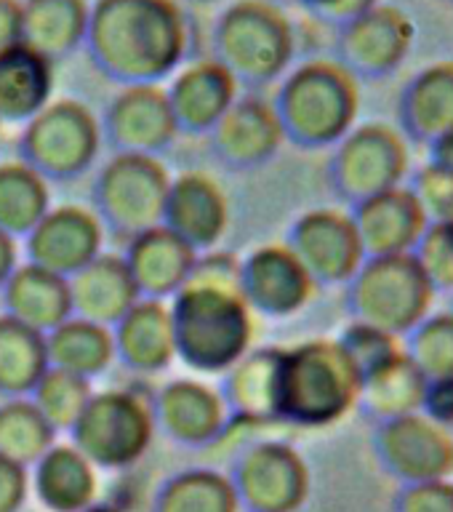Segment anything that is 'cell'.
<instances>
[{
    "instance_id": "obj_1",
    "label": "cell",
    "mask_w": 453,
    "mask_h": 512,
    "mask_svg": "<svg viewBox=\"0 0 453 512\" xmlns=\"http://www.w3.org/2000/svg\"><path fill=\"white\" fill-rule=\"evenodd\" d=\"M190 38L179 0H94L83 48L112 83L147 86L182 67Z\"/></svg>"
},
{
    "instance_id": "obj_2",
    "label": "cell",
    "mask_w": 453,
    "mask_h": 512,
    "mask_svg": "<svg viewBox=\"0 0 453 512\" xmlns=\"http://www.w3.org/2000/svg\"><path fill=\"white\" fill-rule=\"evenodd\" d=\"M168 304L176 358L200 374H224L254 342V310L240 291L232 254L198 256L190 280Z\"/></svg>"
},
{
    "instance_id": "obj_3",
    "label": "cell",
    "mask_w": 453,
    "mask_h": 512,
    "mask_svg": "<svg viewBox=\"0 0 453 512\" xmlns=\"http://www.w3.org/2000/svg\"><path fill=\"white\" fill-rule=\"evenodd\" d=\"M360 374L336 339L280 350L275 416L294 427H331L358 406Z\"/></svg>"
},
{
    "instance_id": "obj_4",
    "label": "cell",
    "mask_w": 453,
    "mask_h": 512,
    "mask_svg": "<svg viewBox=\"0 0 453 512\" xmlns=\"http://www.w3.org/2000/svg\"><path fill=\"white\" fill-rule=\"evenodd\" d=\"M272 107L286 142L326 150L355 128L360 83L336 59H307L283 78Z\"/></svg>"
},
{
    "instance_id": "obj_5",
    "label": "cell",
    "mask_w": 453,
    "mask_h": 512,
    "mask_svg": "<svg viewBox=\"0 0 453 512\" xmlns=\"http://www.w3.org/2000/svg\"><path fill=\"white\" fill-rule=\"evenodd\" d=\"M294 54V24L283 6L270 0H235L214 27V59L246 91H259L286 75Z\"/></svg>"
},
{
    "instance_id": "obj_6",
    "label": "cell",
    "mask_w": 453,
    "mask_h": 512,
    "mask_svg": "<svg viewBox=\"0 0 453 512\" xmlns=\"http://www.w3.org/2000/svg\"><path fill=\"white\" fill-rule=\"evenodd\" d=\"M435 296L414 254L371 256L347 283V312L403 339L430 315Z\"/></svg>"
},
{
    "instance_id": "obj_7",
    "label": "cell",
    "mask_w": 453,
    "mask_h": 512,
    "mask_svg": "<svg viewBox=\"0 0 453 512\" xmlns=\"http://www.w3.org/2000/svg\"><path fill=\"white\" fill-rule=\"evenodd\" d=\"M152 398L131 387L94 392L70 430L72 446L102 470H128L155 440Z\"/></svg>"
},
{
    "instance_id": "obj_8",
    "label": "cell",
    "mask_w": 453,
    "mask_h": 512,
    "mask_svg": "<svg viewBox=\"0 0 453 512\" xmlns=\"http://www.w3.org/2000/svg\"><path fill=\"white\" fill-rule=\"evenodd\" d=\"M102 123L78 99H56L24 123L19 160L46 182H75L102 150Z\"/></svg>"
},
{
    "instance_id": "obj_9",
    "label": "cell",
    "mask_w": 453,
    "mask_h": 512,
    "mask_svg": "<svg viewBox=\"0 0 453 512\" xmlns=\"http://www.w3.org/2000/svg\"><path fill=\"white\" fill-rule=\"evenodd\" d=\"M171 179L155 155L115 152L94 179V214L104 230L134 238L163 222Z\"/></svg>"
},
{
    "instance_id": "obj_10",
    "label": "cell",
    "mask_w": 453,
    "mask_h": 512,
    "mask_svg": "<svg viewBox=\"0 0 453 512\" xmlns=\"http://www.w3.org/2000/svg\"><path fill=\"white\" fill-rule=\"evenodd\" d=\"M411 152L406 136L387 123H363L355 126L342 142L334 144L328 160V184L342 203L358 206L379 192L408 179Z\"/></svg>"
},
{
    "instance_id": "obj_11",
    "label": "cell",
    "mask_w": 453,
    "mask_h": 512,
    "mask_svg": "<svg viewBox=\"0 0 453 512\" xmlns=\"http://www.w3.org/2000/svg\"><path fill=\"white\" fill-rule=\"evenodd\" d=\"M230 480L248 512H296L310 496V467L291 443L256 440L235 456Z\"/></svg>"
},
{
    "instance_id": "obj_12",
    "label": "cell",
    "mask_w": 453,
    "mask_h": 512,
    "mask_svg": "<svg viewBox=\"0 0 453 512\" xmlns=\"http://www.w3.org/2000/svg\"><path fill=\"white\" fill-rule=\"evenodd\" d=\"M416 40L414 19L398 6L379 3L336 30L334 59L358 80H382L408 59Z\"/></svg>"
},
{
    "instance_id": "obj_13",
    "label": "cell",
    "mask_w": 453,
    "mask_h": 512,
    "mask_svg": "<svg viewBox=\"0 0 453 512\" xmlns=\"http://www.w3.org/2000/svg\"><path fill=\"white\" fill-rule=\"evenodd\" d=\"M374 454L400 486L453 478V432L422 411L376 424Z\"/></svg>"
},
{
    "instance_id": "obj_14",
    "label": "cell",
    "mask_w": 453,
    "mask_h": 512,
    "mask_svg": "<svg viewBox=\"0 0 453 512\" xmlns=\"http://www.w3.org/2000/svg\"><path fill=\"white\" fill-rule=\"evenodd\" d=\"M286 246L299 256L318 286H347L366 262L355 222L339 208L304 211L291 224Z\"/></svg>"
},
{
    "instance_id": "obj_15",
    "label": "cell",
    "mask_w": 453,
    "mask_h": 512,
    "mask_svg": "<svg viewBox=\"0 0 453 512\" xmlns=\"http://www.w3.org/2000/svg\"><path fill=\"white\" fill-rule=\"evenodd\" d=\"M99 123H102V139L115 152L158 158L179 136L166 88L160 83L123 86L110 99Z\"/></svg>"
},
{
    "instance_id": "obj_16",
    "label": "cell",
    "mask_w": 453,
    "mask_h": 512,
    "mask_svg": "<svg viewBox=\"0 0 453 512\" xmlns=\"http://www.w3.org/2000/svg\"><path fill=\"white\" fill-rule=\"evenodd\" d=\"M318 283L286 243L254 248L240 262V291L248 307L267 318H291L315 296Z\"/></svg>"
},
{
    "instance_id": "obj_17",
    "label": "cell",
    "mask_w": 453,
    "mask_h": 512,
    "mask_svg": "<svg viewBox=\"0 0 453 512\" xmlns=\"http://www.w3.org/2000/svg\"><path fill=\"white\" fill-rule=\"evenodd\" d=\"M27 262L70 280L88 262L102 254L104 224L94 208L64 203L48 214L27 235Z\"/></svg>"
},
{
    "instance_id": "obj_18",
    "label": "cell",
    "mask_w": 453,
    "mask_h": 512,
    "mask_svg": "<svg viewBox=\"0 0 453 512\" xmlns=\"http://www.w3.org/2000/svg\"><path fill=\"white\" fill-rule=\"evenodd\" d=\"M208 136L214 158L230 171H251L270 163L286 142L278 112L259 91L238 96Z\"/></svg>"
},
{
    "instance_id": "obj_19",
    "label": "cell",
    "mask_w": 453,
    "mask_h": 512,
    "mask_svg": "<svg viewBox=\"0 0 453 512\" xmlns=\"http://www.w3.org/2000/svg\"><path fill=\"white\" fill-rule=\"evenodd\" d=\"M155 424L187 448H206L222 438L230 411L222 392L198 379H174L152 395Z\"/></svg>"
},
{
    "instance_id": "obj_20",
    "label": "cell",
    "mask_w": 453,
    "mask_h": 512,
    "mask_svg": "<svg viewBox=\"0 0 453 512\" xmlns=\"http://www.w3.org/2000/svg\"><path fill=\"white\" fill-rule=\"evenodd\" d=\"M238 91V80L214 56L182 64L171 75V86L166 88L179 134H211L224 112L235 104L240 96Z\"/></svg>"
},
{
    "instance_id": "obj_21",
    "label": "cell",
    "mask_w": 453,
    "mask_h": 512,
    "mask_svg": "<svg viewBox=\"0 0 453 512\" xmlns=\"http://www.w3.org/2000/svg\"><path fill=\"white\" fill-rule=\"evenodd\" d=\"M160 224L190 243L198 254L211 251L230 224V203L211 176L187 171L171 179Z\"/></svg>"
},
{
    "instance_id": "obj_22",
    "label": "cell",
    "mask_w": 453,
    "mask_h": 512,
    "mask_svg": "<svg viewBox=\"0 0 453 512\" xmlns=\"http://www.w3.org/2000/svg\"><path fill=\"white\" fill-rule=\"evenodd\" d=\"M366 259L411 254L427 227V216L406 184L379 192L350 211Z\"/></svg>"
},
{
    "instance_id": "obj_23",
    "label": "cell",
    "mask_w": 453,
    "mask_h": 512,
    "mask_svg": "<svg viewBox=\"0 0 453 512\" xmlns=\"http://www.w3.org/2000/svg\"><path fill=\"white\" fill-rule=\"evenodd\" d=\"M198 251L163 224L128 238L123 251L142 299H171L190 280Z\"/></svg>"
},
{
    "instance_id": "obj_24",
    "label": "cell",
    "mask_w": 453,
    "mask_h": 512,
    "mask_svg": "<svg viewBox=\"0 0 453 512\" xmlns=\"http://www.w3.org/2000/svg\"><path fill=\"white\" fill-rule=\"evenodd\" d=\"M115 358L136 374H160L176 358L171 310L163 299H139L112 326Z\"/></svg>"
},
{
    "instance_id": "obj_25",
    "label": "cell",
    "mask_w": 453,
    "mask_h": 512,
    "mask_svg": "<svg viewBox=\"0 0 453 512\" xmlns=\"http://www.w3.org/2000/svg\"><path fill=\"white\" fill-rule=\"evenodd\" d=\"M453 128V59L427 64L398 96V131L406 142L427 144Z\"/></svg>"
},
{
    "instance_id": "obj_26",
    "label": "cell",
    "mask_w": 453,
    "mask_h": 512,
    "mask_svg": "<svg viewBox=\"0 0 453 512\" xmlns=\"http://www.w3.org/2000/svg\"><path fill=\"white\" fill-rule=\"evenodd\" d=\"M72 315L112 328L142 294L123 254H99L70 278Z\"/></svg>"
},
{
    "instance_id": "obj_27",
    "label": "cell",
    "mask_w": 453,
    "mask_h": 512,
    "mask_svg": "<svg viewBox=\"0 0 453 512\" xmlns=\"http://www.w3.org/2000/svg\"><path fill=\"white\" fill-rule=\"evenodd\" d=\"M0 291L6 315L22 320L24 326L35 328L40 334H48L59 323L72 318L70 280L43 270L38 264H19Z\"/></svg>"
},
{
    "instance_id": "obj_28",
    "label": "cell",
    "mask_w": 453,
    "mask_h": 512,
    "mask_svg": "<svg viewBox=\"0 0 453 512\" xmlns=\"http://www.w3.org/2000/svg\"><path fill=\"white\" fill-rule=\"evenodd\" d=\"M51 94V59L22 40L0 51V123H27L51 102Z\"/></svg>"
},
{
    "instance_id": "obj_29",
    "label": "cell",
    "mask_w": 453,
    "mask_h": 512,
    "mask_svg": "<svg viewBox=\"0 0 453 512\" xmlns=\"http://www.w3.org/2000/svg\"><path fill=\"white\" fill-rule=\"evenodd\" d=\"M280 347L248 350L232 368L224 371L222 398L230 416L248 424H275L278 398Z\"/></svg>"
},
{
    "instance_id": "obj_30",
    "label": "cell",
    "mask_w": 453,
    "mask_h": 512,
    "mask_svg": "<svg viewBox=\"0 0 453 512\" xmlns=\"http://www.w3.org/2000/svg\"><path fill=\"white\" fill-rule=\"evenodd\" d=\"M35 494L48 512H83L96 504V467L72 443H54L35 462Z\"/></svg>"
},
{
    "instance_id": "obj_31",
    "label": "cell",
    "mask_w": 453,
    "mask_h": 512,
    "mask_svg": "<svg viewBox=\"0 0 453 512\" xmlns=\"http://www.w3.org/2000/svg\"><path fill=\"white\" fill-rule=\"evenodd\" d=\"M88 0H22V43L59 62L86 46Z\"/></svg>"
},
{
    "instance_id": "obj_32",
    "label": "cell",
    "mask_w": 453,
    "mask_h": 512,
    "mask_svg": "<svg viewBox=\"0 0 453 512\" xmlns=\"http://www.w3.org/2000/svg\"><path fill=\"white\" fill-rule=\"evenodd\" d=\"M427 379L422 371L400 352L398 358L360 376L358 408L376 424L400 419V416L422 411Z\"/></svg>"
},
{
    "instance_id": "obj_33",
    "label": "cell",
    "mask_w": 453,
    "mask_h": 512,
    "mask_svg": "<svg viewBox=\"0 0 453 512\" xmlns=\"http://www.w3.org/2000/svg\"><path fill=\"white\" fill-rule=\"evenodd\" d=\"M46 347L51 366L83 376V379L104 374L115 360L112 328L78 318V315H72L59 323L54 331H48Z\"/></svg>"
},
{
    "instance_id": "obj_34",
    "label": "cell",
    "mask_w": 453,
    "mask_h": 512,
    "mask_svg": "<svg viewBox=\"0 0 453 512\" xmlns=\"http://www.w3.org/2000/svg\"><path fill=\"white\" fill-rule=\"evenodd\" d=\"M48 360L46 334L24 326L22 320L0 315V395L27 398L43 379Z\"/></svg>"
},
{
    "instance_id": "obj_35",
    "label": "cell",
    "mask_w": 453,
    "mask_h": 512,
    "mask_svg": "<svg viewBox=\"0 0 453 512\" xmlns=\"http://www.w3.org/2000/svg\"><path fill=\"white\" fill-rule=\"evenodd\" d=\"M51 208V187L24 160L0 163V230L27 238Z\"/></svg>"
},
{
    "instance_id": "obj_36",
    "label": "cell",
    "mask_w": 453,
    "mask_h": 512,
    "mask_svg": "<svg viewBox=\"0 0 453 512\" xmlns=\"http://www.w3.org/2000/svg\"><path fill=\"white\" fill-rule=\"evenodd\" d=\"M230 475L208 467H190L171 475L158 488L152 512H240Z\"/></svg>"
},
{
    "instance_id": "obj_37",
    "label": "cell",
    "mask_w": 453,
    "mask_h": 512,
    "mask_svg": "<svg viewBox=\"0 0 453 512\" xmlns=\"http://www.w3.org/2000/svg\"><path fill=\"white\" fill-rule=\"evenodd\" d=\"M54 443V424L32 403L30 395L0 403V454L30 467Z\"/></svg>"
},
{
    "instance_id": "obj_38",
    "label": "cell",
    "mask_w": 453,
    "mask_h": 512,
    "mask_svg": "<svg viewBox=\"0 0 453 512\" xmlns=\"http://www.w3.org/2000/svg\"><path fill=\"white\" fill-rule=\"evenodd\" d=\"M403 352L427 382L453 376V310L427 315L403 336Z\"/></svg>"
},
{
    "instance_id": "obj_39",
    "label": "cell",
    "mask_w": 453,
    "mask_h": 512,
    "mask_svg": "<svg viewBox=\"0 0 453 512\" xmlns=\"http://www.w3.org/2000/svg\"><path fill=\"white\" fill-rule=\"evenodd\" d=\"M91 395H94L91 379H83V376L54 366L48 368L43 379L35 384V390L30 392L32 403L43 411L48 422L54 424L56 432H70L75 427Z\"/></svg>"
},
{
    "instance_id": "obj_40",
    "label": "cell",
    "mask_w": 453,
    "mask_h": 512,
    "mask_svg": "<svg viewBox=\"0 0 453 512\" xmlns=\"http://www.w3.org/2000/svg\"><path fill=\"white\" fill-rule=\"evenodd\" d=\"M336 342L342 344V350L347 352V358L352 360V366L358 368L360 376L384 366L387 360L398 358L403 352V339L400 336L376 326H368V323H360V320H352Z\"/></svg>"
},
{
    "instance_id": "obj_41",
    "label": "cell",
    "mask_w": 453,
    "mask_h": 512,
    "mask_svg": "<svg viewBox=\"0 0 453 512\" xmlns=\"http://www.w3.org/2000/svg\"><path fill=\"white\" fill-rule=\"evenodd\" d=\"M435 294H453V222H430L411 251Z\"/></svg>"
},
{
    "instance_id": "obj_42",
    "label": "cell",
    "mask_w": 453,
    "mask_h": 512,
    "mask_svg": "<svg viewBox=\"0 0 453 512\" xmlns=\"http://www.w3.org/2000/svg\"><path fill=\"white\" fill-rule=\"evenodd\" d=\"M427 222H453V174L424 163L406 184Z\"/></svg>"
},
{
    "instance_id": "obj_43",
    "label": "cell",
    "mask_w": 453,
    "mask_h": 512,
    "mask_svg": "<svg viewBox=\"0 0 453 512\" xmlns=\"http://www.w3.org/2000/svg\"><path fill=\"white\" fill-rule=\"evenodd\" d=\"M392 512H453V480H427L400 486Z\"/></svg>"
},
{
    "instance_id": "obj_44",
    "label": "cell",
    "mask_w": 453,
    "mask_h": 512,
    "mask_svg": "<svg viewBox=\"0 0 453 512\" xmlns=\"http://www.w3.org/2000/svg\"><path fill=\"white\" fill-rule=\"evenodd\" d=\"M299 6L307 11V14L320 24H328V27H344L350 24L352 19H358L366 11L376 8L382 0H296Z\"/></svg>"
},
{
    "instance_id": "obj_45",
    "label": "cell",
    "mask_w": 453,
    "mask_h": 512,
    "mask_svg": "<svg viewBox=\"0 0 453 512\" xmlns=\"http://www.w3.org/2000/svg\"><path fill=\"white\" fill-rule=\"evenodd\" d=\"M30 475L27 467L0 454V512H19L27 502Z\"/></svg>"
},
{
    "instance_id": "obj_46",
    "label": "cell",
    "mask_w": 453,
    "mask_h": 512,
    "mask_svg": "<svg viewBox=\"0 0 453 512\" xmlns=\"http://www.w3.org/2000/svg\"><path fill=\"white\" fill-rule=\"evenodd\" d=\"M422 414L430 416L432 422H438L440 427L453 430V376H443V379H432L427 382L422 400Z\"/></svg>"
},
{
    "instance_id": "obj_47",
    "label": "cell",
    "mask_w": 453,
    "mask_h": 512,
    "mask_svg": "<svg viewBox=\"0 0 453 512\" xmlns=\"http://www.w3.org/2000/svg\"><path fill=\"white\" fill-rule=\"evenodd\" d=\"M22 40V0H0V51Z\"/></svg>"
},
{
    "instance_id": "obj_48",
    "label": "cell",
    "mask_w": 453,
    "mask_h": 512,
    "mask_svg": "<svg viewBox=\"0 0 453 512\" xmlns=\"http://www.w3.org/2000/svg\"><path fill=\"white\" fill-rule=\"evenodd\" d=\"M427 163L453 174V128L427 144Z\"/></svg>"
},
{
    "instance_id": "obj_49",
    "label": "cell",
    "mask_w": 453,
    "mask_h": 512,
    "mask_svg": "<svg viewBox=\"0 0 453 512\" xmlns=\"http://www.w3.org/2000/svg\"><path fill=\"white\" fill-rule=\"evenodd\" d=\"M19 267V248H16V238H11L8 232L0 230V288L6 286V280L11 278V272Z\"/></svg>"
},
{
    "instance_id": "obj_50",
    "label": "cell",
    "mask_w": 453,
    "mask_h": 512,
    "mask_svg": "<svg viewBox=\"0 0 453 512\" xmlns=\"http://www.w3.org/2000/svg\"><path fill=\"white\" fill-rule=\"evenodd\" d=\"M83 512H120V510L118 507H110V504H91V507Z\"/></svg>"
},
{
    "instance_id": "obj_51",
    "label": "cell",
    "mask_w": 453,
    "mask_h": 512,
    "mask_svg": "<svg viewBox=\"0 0 453 512\" xmlns=\"http://www.w3.org/2000/svg\"><path fill=\"white\" fill-rule=\"evenodd\" d=\"M275 6H288V3H296V0H270Z\"/></svg>"
},
{
    "instance_id": "obj_52",
    "label": "cell",
    "mask_w": 453,
    "mask_h": 512,
    "mask_svg": "<svg viewBox=\"0 0 453 512\" xmlns=\"http://www.w3.org/2000/svg\"><path fill=\"white\" fill-rule=\"evenodd\" d=\"M195 3H208V0H195Z\"/></svg>"
},
{
    "instance_id": "obj_53",
    "label": "cell",
    "mask_w": 453,
    "mask_h": 512,
    "mask_svg": "<svg viewBox=\"0 0 453 512\" xmlns=\"http://www.w3.org/2000/svg\"><path fill=\"white\" fill-rule=\"evenodd\" d=\"M448 3H453V0H448Z\"/></svg>"
},
{
    "instance_id": "obj_54",
    "label": "cell",
    "mask_w": 453,
    "mask_h": 512,
    "mask_svg": "<svg viewBox=\"0 0 453 512\" xmlns=\"http://www.w3.org/2000/svg\"><path fill=\"white\" fill-rule=\"evenodd\" d=\"M451 432H453V430H451Z\"/></svg>"
}]
</instances>
